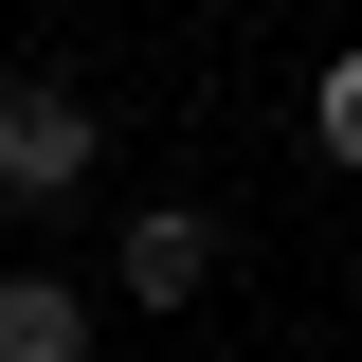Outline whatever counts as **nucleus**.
<instances>
[{"instance_id":"obj_1","label":"nucleus","mask_w":362,"mask_h":362,"mask_svg":"<svg viewBox=\"0 0 362 362\" xmlns=\"http://www.w3.org/2000/svg\"><path fill=\"white\" fill-rule=\"evenodd\" d=\"M73 181H90V90L18 73L0 90V199H73Z\"/></svg>"},{"instance_id":"obj_4","label":"nucleus","mask_w":362,"mask_h":362,"mask_svg":"<svg viewBox=\"0 0 362 362\" xmlns=\"http://www.w3.org/2000/svg\"><path fill=\"white\" fill-rule=\"evenodd\" d=\"M308 145H326V163H362V54H326V90H308Z\"/></svg>"},{"instance_id":"obj_3","label":"nucleus","mask_w":362,"mask_h":362,"mask_svg":"<svg viewBox=\"0 0 362 362\" xmlns=\"http://www.w3.org/2000/svg\"><path fill=\"white\" fill-rule=\"evenodd\" d=\"M199 272H218V235H199V218H181V199H163V218L127 235V308H181Z\"/></svg>"},{"instance_id":"obj_2","label":"nucleus","mask_w":362,"mask_h":362,"mask_svg":"<svg viewBox=\"0 0 362 362\" xmlns=\"http://www.w3.org/2000/svg\"><path fill=\"white\" fill-rule=\"evenodd\" d=\"M90 344V308L54 290V272H0V362H73Z\"/></svg>"}]
</instances>
